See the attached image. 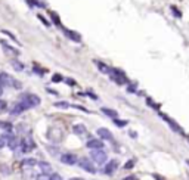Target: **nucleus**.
<instances>
[{
	"label": "nucleus",
	"instance_id": "1",
	"mask_svg": "<svg viewBox=\"0 0 189 180\" xmlns=\"http://www.w3.org/2000/svg\"><path fill=\"white\" fill-rule=\"evenodd\" d=\"M0 84L8 86V87H13V89H21V83L6 73H0Z\"/></svg>",
	"mask_w": 189,
	"mask_h": 180
},
{
	"label": "nucleus",
	"instance_id": "2",
	"mask_svg": "<svg viewBox=\"0 0 189 180\" xmlns=\"http://www.w3.org/2000/svg\"><path fill=\"white\" fill-rule=\"evenodd\" d=\"M47 139L58 143L64 139V131L61 128H56V127H50L49 130H47Z\"/></svg>",
	"mask_w": 189,
	"mask_h": 180
},
{
	"label": "nucleus",
	"instance_id": "3",
	"mask_svg": "<svg viewBox=\"0 0 189 180\" xmlns=\"http://www.w3.org/2000/svg\"><path fill=\"white\" fill-rule=\"evenodd\" d=\"M21 100L22 102H25L28 105V108H33V106H38L41 103L40 98L37 95H33V93H25V95H22L21 96Z\"/></svg>",
	"mask_w": 189,
	"mask_h": 180
},
{
	"label": "nucleus",
	"instance_id": "4",
	"mask_svg": "<svg viewBox=\"0 0 189 180\" xmlns=\"http://www.w3.org/2000/svg\"><path fill=\"white\" fill-rule=\"evenodd\" d=\"M90 156H92V160L94 161V163H98V164H104L105 161H106V152L104 151V149H92V152H90Z\"/></svg>",
	"mask_w": 189,
	"mask_h": 180
},
{
	"label": "nucleus",
	"instance_id": "5",
	"mask_svg": "<svg viewBox=\"0 0 189 180\" xmlns=\"http://www.w3.org/2000/svg\"><path fill=\"white\" fill-rule=\"evenodd\" d=\"M109 77H111V80H114L117 84H124V83H127V78H126L124 73H121L120 70H111Z\"/></svg>",
	"mask_w": 189,
	"mask_h": 180
},
{
	"label": "nucleus",
	"instance_id": "6",
	"mask_svg": "<svg viewBox=\"0 0 189 180\" xmlns=\"http://www.w3.org/2000/svg\"><path fill=\"white\" fill-rule=\"evenodd\" d=\"M160 117L165 121V123H167L169 126H170V128L173 130V131H176V133H179V134H183V130H182V127L174 121V120H172L169 115H165V114H160Z\"/></svg>",
	"mask_w": 189,
	"mask_h": 180
},
{
	"label": "nucleus",
	"instance_id": "7",
	"mask_svg": "<svg viewBox=\"0 0 189 180\" xmlns=\"http://www.w3.org/2000/svg\"><path fill=\"white\" fill-rule=\"evenodd\" d=\"M80 168H83L84 171H89V173H96V167H94V164H92V161L90 160H87V158H81L80 160Z\"/></svg>",
	"mask_w": 189,
	"mask_h": 180
},
{
	"label": "nucleus",
	"instance_id": "8",
	"mask_svg": "<svg viewBox=\"0 0 189 180\" xmlns=\"http://www.w3.org/2000/svg\"><path fill=\"white\" fill-rule=\"evenodd\" d=\"M34 146H36V145H34V142L31 140V137H24V139L21 140V151H22L24 153L33 151Z\"/></svg>",
	"mask_w": 189,
	"mask_h": 180
},
{
	"label": "nucleus",
	"instance_id": "9",
	"mask_svg": "<svg viewBox=\"0 0 189 180\" xmlns=\"http://www.w3.org/2000/svg\"><path fill=\"white\" fill-rule=\"evenodd\" d=\"M61 163H62V164H66V165H73V164L77 163V156H76L74 153H71V152L62 153V155H61Z\"/></svg>",
	"mask_w": 189,
	"mask_h": 180
},
{
	"label": "nucleus",
	"instance_id": "10",
	"mask_svg": "<svg viewBox=\"0 0 189 180\" xmlns=\"http://www.w3.org/2000/svg\"><path fill=\"white\" fill-rule=\"evenodd\" d=\"M98 134H99V137L101 139H104V140H114V136H112V133L108 130V128H104V127H101V128H98Z\"/></svg>",
	"mask_w": 189,
	"mask_h": 180
},
{
	"label": "nucleus",
	"instance_id": "11",
	"mask_svg": "<svg viewBox=\"0 0 189 180\" xmlns=\"http://www.w3.org/2000/svg\"><path fill=\"white\" fill-rule=\"evenodd\" d=\"M25 109H28V105L25 103V102H19V103H16V105H13V108L10 109V114H21L22 111H25Z\"/></svg>",
	"mask_w": 189,
	"mask_h": 180
},
{
	"label": "nucleus",
	"instance_id": "12",
	"mask_svg": "<svg viewBox=\"0 0 189 180\" xmlns=\"http://www.w3.org/2000/svg\"><path fill=\"white\" fill-rule=\"evenodd\" d=\"M87 148L89 149H104V142L99 139H90V140H87Z\"/></svg>",
	"mask_w": 189,
	"mask_h": 180
},
{
	"label": "nucleus",
	"instance_id": "13",
	"mask_svg": "<svg viewBox=\"0 0 189 180\" xmlns=\"http://www.w3.org/2000/svg\"><path fill=\"white\" fill-rule=\"evenodd\" d=\"M118 168V163L115 161V160H111L106 165H105V168H104V173L105 174H112L115 170Z\"/></svg>",
	"mask_w": 189,
	"mask_h": 180
},
{
	"label": "nucleus",
	"instance_id": "14",
	"mask_svg": "<svg viewBox=\"0 0 189 180\" xmlns=\"http://www.w3.org/2000/svg\"><path fill=\"white\" fill-rule=\"evenodd\" d=\"M64 33H65V36L69 38V40H73V41H81V37L76 33V31H69V30H66V28H64Z\"/></svg>",
	"mask_w": 189,
	"mask_h": 180
},
{
	"label": "nucleus",
	"instance_id": "15",
	"mask_svg": "<svg viewBox=\"0 0 189 180\" xmlns=\"http://www.w3.org/2000/svg\"><path fill=\"white\" fill-rule=\"evenodd\" d=\"M73 131L76 134H78V136H86L87 134V130H86V126L84 124H76L73 127Z\"/></svg>",
	"mask_w": 189,
	"mask_h": 180
},
{
	"label": "nucleus",
	"instance_id": "16",
	"mask_svg": "<svg viewBox=\"0 0 189 180\" xmlns=\"http://www.w3.org/2000/svg\"><path fill=\"white\" fill-rule=\"evenodd\" d=\"M0 43H2V46L5 47V52H6V53H10V55H13V56H18V55H19V52H18V50H16L15 47L9 46V44H8L6 41H3V40H2Z\"/></svg>",
	"mask_w": 189,
	"mask_h": 180
},
{
	"label": "nucleus",
	"instance_id": "17",
	"mask_svg": "<svg viewBox=\"0 0 189 180\" xmlns=\"http://www.w3.org/2000/svg\"><path fill=\"white\" fill-rule=\"evenodd\" d=\"M38 167H40L41 173H44V174H52V167H50V164H47V163H44V161H40V163H38Z\"/></svg>",
	"mask_w": 189,
	"mask_h": 180
},
{
	"label": "nucleus",
	"instance_id": "18",
	"mask_svg": "<svg viewBox=\"0 0 189 180\" xmlns=\"http://www.w3.org/2000/svg\"><path fill=\"white\" fill-rule=\"evenodd\" d=\"M96 65H98V68H99V71H101V73H104V74H111V70H112V68H109V66H108V65H105L104 62L96 61Z\"/></svg>",
	"mask_w": 189,
	"mask_h": 180
},
{
	"label": "nucleus",
	"instance_id": "19",
	"mask_svg": "<svg viewBox=\"0 0 189 180\" xmlns=\"http://www.w3.org/2000/svg\"><path fill=\"white\" fill-rule=\"evenodd\" d=\"M105 115H108V117H111V118H117L118 117V112L117 111H114V109H109V108H102L101 109Z\"/></svg>",
	"mask_w": 189,
	"mask_h": 180
},
{
	"label": "nucleus",
	"instance_id": "20",
	"mask_svg": "<svg viewBox=\"0 0 189 180\" xmlns=\"http://www.w3.org/2000/svg\"><path fill=\"white\" fill-rule=\"evenodd\" d=\"M6 137H8V145H9V148H10V149H16V146H18L16 137H15V136H6Z\"/></svg>",
	"mask_w": 189,
	"mask_h": 180
},
{
	"label": "nucleus",
	"instance_id": "21",
	"mask_svg": "<svg viewBox=\"0 0 189 180\" xmlns=\"http://www.w3.org/2000/svg\"><path fill=\"white\" fill-rule=\"evenodd\" d=\"M10 63L13 65V68H15L16 71H22V70H24V65H22L21 62H18L16 59H12V61H10Z\"/></svg>",
	"mask_w": 189,
	"mask_h": 180
},
{
	"label": "nucleus",
	"instance_id": "22",
	"mask_svg": "<svg viewBox=\"0 0 189 180\" xmlns=\"http://www.w3.org/2000/svg\"><path fill=\"white\" fill-rule=\"evenodd\" d=\"M36 164H38V163L36 160H33V158H27V160L22 161V165H30L31 167V165H36Z\"/></svg>",
	"mask_w": 189,
	"mask_h": 180
},
{
	"label": "nucleus",
	"instance_id": "23",
	"mask_svg": "<svg viewBox=\"0 0 189 180\" xmlns=\"http://www.w3.org/2000/svg\"><path fill=\"white\" fill-rule=\"evenodd\" d=\"M170 9H172V12H173V15H174L176 18H182V12H180V10H179L174 5H172V6H170Z\"/></svg>",
	"mask_w": 189,
	"mask_h": 180
},
{
	"label": "nucleus",
	"instance_id": "24",
	"mask_svg": "<svg viewBox=\"0 0 189 180\" xmlns=\"http://www.w3.org/2000/svg\"><path fill=\"white\" fill-rule=\"evenodd\" d=\"M146 103H149V106H151V108H154V109H160V105H158V103H155L151 98H146Z\"/></svg>",
	"mask_w": 189,
	"mask_h": 180
},
{
	"label": "nucleus",
	"instance_id": "25",
	"mask_svg": "<svg viewBox=\"0 0 189 180\" xmlns=\"http://www.w3.org/2000/svg\"><path fill=\"white\" fill-rule=\"evenodd\" d=\"M55 106H56V108H62V109H66V108H69V103H68V102H64V100H62V102H56V103H55Z\"/></svg>",
	"mask_w": 189,
	"mask_h": 180
},
{
	"label": "nucleus",
	"instance_id": "26",
	"mask_svg": "<svg viewBox=\"0 0 189 180\" xmlns=\"http://www.w3.org/2000/svg\"><path fill=\"white\" fill-rule=\"evenodd\" d=\"M37 180H50V174H44V173H41V174L37 177Z\"/></svg>",
	"mask_w": 189,
	"mask_h": 180
},
{
	"label": "nucleus",
	"instance_id": "27",
	"mask_svg": "<svg viewBox=\"0 0 189 180\" xmlns=\"http://www.w3.org/2000/svg\"><path fill=\"white\" fill-rule=\"evenodd\" d=\"M114 123H115L118 127H124V126H127V121H120V120H117V118H114Z\"/></svg>",
	"mask_w": 189,
	"mask_h": 180
},
{
	"label": "nucleus",
	"instance_id": "28",
	"mask_svg": "<svg viewBox=\"0 0 189 180\" xmlns=\"http://www.w3.org/2000/svg\"><path fill=\"white\" fill-rule=\"evenodd\" d=\"M6 142H8V137H6V136H2V137H0V149H2V148L6 145Z\"/></svg>",
	"mask_w": 189,
	"mask_h": 180
},
{
	"label": "nucleus",
	"instance_id": "29",
	"mask_svg": "<svg viewBox=\"0 0 189 180\" xmlns=\"http://www.w3.org/2000/svg\"><path fill=\"white\" fill-rule=\"evenodd\" d=\"M50 180H62V177H61L58 173H52V174H50Z\"/></svg>",
	"mask_w": 189,
	"mask_h": 180
},
{
	"label": "nucleus",
	"instance_id": "30",
	"mask_svg": "<svg viewBox=\"0 0 189 180\" xmlns=\"http://www.w3.org/2000/svg\"><path fill=\"white\" fill-rule=\"evenodd\" d=\"M6 108H8V103L5 100H0V112H3Z\"/></svg>",
	"mask_w": 189,
	"mask_h": 180
},
{
	"label": "nucleus",
	"instance_id": "31",
	"mask_svg": "<svg viewBox=\"0 0 189 180\" xmlns=\"http://www.w3.org/2000/svg\"><path fill=\"white\" fill-rule=\"evenodd\" d=\"M2 33H3V34H8V36H9V37H10V38H12V40H15V41H16V43H19V41H18V40H16V37H15V36H13V34H12V33H9V31H6V30H3V31H2Z\"/></svg>",
	"mask_w": 189,
	"mask_h": 180
},
{
	"label": "nucleus",
	"instance_id": "32",
	"mask_svg": "<svg viewBox=\"0 0 189 180\" xmlns=\"http://www.w3.org/2000/svg\"><path fill=\"white\" fill-rule=\"evenodd\" d=\"M0 126L5 127V130H12V126H10L9 123H0Z\"/></svg>",
	"mask_w": 189,
	"mask_h": 180
},
{
	"label": "nucleus",
	"instance_id": "33",
	"mask_svg": "<svg viewBox=\"0 0 189 180\" xmlns=\"http://www.w3.org/2000/svg\"><path fill=\"white\" fill-rule=\"evenodd\" d=\"M61 80H62V77H61V75H58V74H55V75L52 77V81H55V83H59Z\"/></svg>",
	"mask_w": 189,
	"mask_h": 180
},
{
	"label": "nucleus",
	"instance_id": "34",
	"mask_svg": "<svg viewBox=\"0 0 189 180\" xmlns=\"http://www.w3.org/2000/svg\"><path fill=\"white\" fill-rule=\"evenodd\" d=\"M52 19L55 21V24H56V25H59V27H61V21L58 19V16H56L55 13H52Z\"/></svg>",
	"mask_w": 189,
	"mask_h": 180
},
{
	"label": "nucleus",
	"instance_id": "35",
	"mask_svg": "<svg viewBox=\"0 0 189 180\" xmlns=\"http://www.w3.org/2000/svg\"><path fill=\"white\" fill-rule=\"evenodd\" d=\"M66 83H68L69 86H76V81H74V80H71V78H68V80H66Z\"/></svg>",
	"mask_w": 189,
	"mask_h": 180
},
{
	"label": "nucleus",
	"instance_id": "36",
	"mask_svg": "<svg viewBox=\"0 0 189 180\" xmlns=\"http://www.w3.org/2000/svg\"><path fill=\"white\" fill-rule=\"evenodd\" d=\"M133 167V161H129L127 164H126V168H132Z\"/></svg>",
	"mask_w": 189,
	"mask_h": 180
},
{
	"label": "nucleus",
	"instance_id": "37",
	"mask_svg": "<svg viewBox=\"0 0 189 180\" xmlns=\"http://www.w3.org/2000/svg\"><path fill=\"white\" fill-rule=\"evenodd\" d=\"M2 93H3V86L0 84V96H2Z\"/></svg>",
	"mask_w": 189,
	"mask_h": 180
},
{
	"label": "nucleus",
	"instance_id": "38",
	"mask_svg": "<svg viewBox=\"0 0 189 180\" xmlns=\"http://www.w3.org/2000/svg\"><path fill=\"white\" fill-rule=\"evenodd\" d=\"M124 180H137L136 177H127V179H124Z\"/></svg>",
	"mask_w": 189,
	"mask_h": 180
},
{
	"label": "nucleus",
	"instance_id": "39",
	"mask_svg": "<svg viewBox=\"0 0 189 180\" xmlns=\"http://www.w3.org/2000/svg\"><path fill=\"white\" fill-rule=\"evenodd\" d=\"M69 180H83V179H80V177H73V179H69Z\"/></svg>",
	"mask_w": 189,
	"mask_h": 180
},
{
	"label": "nucleus",
	"instance_id": "40",
	"mask_svg": "<svg viewBox=\"0 0 189 180\" xmlns=\"http://www.w3.org/2000/svg\"><path fill=\"white\" fill-rule=\"evenodd\" d=\"M155 179H157V180H162V179H161L160 176H155Z\"/></svg>",
	"mask_w": 189,
	"mask_h": 180
},
{
	"label": "nucleus",
	"instance_id": "41",
	"mask_svg": "<svg viewBox=\"0 0 189 180\" xmlns=\"http://www.w3.org/2000/svg\"><path fill=\"white\" fill-rule=\"evenodd\" d=\"M186 163H188V164H189V160H188V161H186Z\"/></svg>",
	"mask_w": 189,
	"mask_h": 180
},
{
	"label": "nucleus",
	"instance_id": "42",
	"mask_svg": "<svg viewBox=\"0 0 189 180\" xmlns=\"http://www.w3.org/2000/svg\"><path fill=\"white\" fill-rule=\"evenodd\" d=\"M188 139H189V136H188Z\"/></svg>",
	"mask_w": 189,
	"mask_h": 180
}]
</instances>
